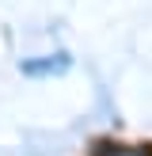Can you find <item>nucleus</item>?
<instances>
[{
  "label": "nucleus",
  "instance_id": "obj_1",
  "mask_svg": "<svg viewBox=\"0 0 152 156\" xmlns=\"http://www.w3.org/2000/svg\"><path fill=\"white\" fill-rule=\"evenodd\" d=\"M99 156H152V152H144V149H122V145H106Z\"/></svg>",
  "mask_w": 152,
  "mask_h": 156
}]
</instances>
